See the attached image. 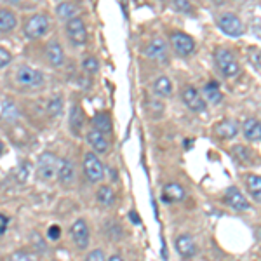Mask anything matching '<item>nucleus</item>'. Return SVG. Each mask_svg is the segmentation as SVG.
<instances>
[{
  "label": "nucleus",
  "instance_id": "obj_32",
  "mask_svg": "<svg viewBox=\"0 0 261 261\" xmlns=\"http://www.w3.org/2000/svg\"><path fill=\"white\" fill-rule=\"evenodd\" d=\"M11 61H12V54L7 49L0 47V68H6V66H9Z\"/></svg>",
  "mask_w": 261,
  "mask_h": 261
},
{
  "label": "nucleus",
  "instance_id": "obj_16",
  "mask_svg": "<svg viewBox=\"0 0 261 261\" xmlns=\"http://www.w3.org/2000/svg\"><path fill=\"white\" fill-rule=\"evenodd\" d=\"M187 197V192L179 183H167L162 190V200L171 204V202H181Z\"/></svg>",
  "mask_w": 261,
  "mask_h": 261
},
{
  "label": "nucleus",
  "instance_id": "obj_8",
  "mask_svg": "<svg viewBox=\"0 0 261 261\" xmlns=\"http://www.w3.org/2000/svg\"><path fill=\"white\" fill-rule=\"evenodd\" d=\"M66 32H68V37L73 44L82 45L87 42V28L79 16H75V18H71L70 21H66Z\"/></svg>",
  "mask_w": 261,
  "mask_h": 261
},
{
  "label": "nucleus",
  "instance_id": "obj_15",
  "mask_svg": "<svg viewBox=\"0 0 261 261\" xmlns=\"http://www.w3.org/2000/svg\"><path fill=\"white\" fill-rule=\"evenodd\" d=\"M58 179L65 188H70L75 183V166L71 164L68 159H63L58 167Z\"/></svg>",
  "mask_w": 261,
  "mask_h": 261
},
{
  "label": "nucleus",
  "instance_id": "obj_12",
  "mask_svg": "<svg viewBox=\"0 0 261 261\" xmlns=\"http://www.w3.org/2000/svg\"><path fill=\"white\" fill-rule=\"evenodd\" d=\"M181 98H183V103L187 105V107L190 108L192 112H204L205 110L204 99L200 98V94L197 92L195 87H192V86L185 87Z\"/></svg>",
  "mask_w": 261,
  "mask_h": 261
},
{
  "label": "nucleus",
  "instance_id": "obj_36",
  "mask_svg": "<svg viewBox=\"0 0 261 261\" xmlns=\"http://www.w3.org/2000/svg\"><path fill=\"white\" fill-rule=\"evenodd\" d=\"M47 235H49V239L50 241H58V239L61 237V228L58 225H53L49 228V231H47Z\"/></svg>",
  "mask_w": 261,
  "mask_h": 261
},
{
  "label": "nucleus",
  "instance_id": "obj_14",
  "mask_svg": "<svg viewBox=\"0 0 261 261\" xmlns=\"http://www.w3.org/2000/svg\"><path fill=\"white\" fill-rule=\"evenodd\" d=\"M145 54L148 58H151L153 61L159 63H166L167 61V45L162 39H153L146 45Z\"/></svg>",
  "mask_w": 261,
  "mask_h": 261
},
{
  "label": "nucleus",
  "instance_id": "obj_10",
  "mask_svg": "<svg viewBox=\"0 0 261 261\" xmlns=\"http://www.w3.org/2000/svg\"><path fill=\"white\" fill-rule=\"evenodd\" d=\"M225 202L230 205L231 209H235V211H239V213L247 211V209H249V202H247V199L244 197V193L239 190L237 187H230L228 190H226Z\"/></svg>",
  "mask_w": 261,
  "mask_h": 261
},
{
  "label": "nucleus",
  "instance_id": "obj_23",
  "mask_svg": "<svg viewBox=\"0 0 261 261\" xmlns=\"http://www.w3.org/2000/svg\"><path fill=\"white\" fill-rule=\"evenodd\" d=\"M92 127H94V130H99L101 134L112 133V120H110V117L105 115V113H98V115L92 119Z\"/></svg>",
  "mask_w": 261,
  "mask_h": 261
},
{
  "label": "nucleus",
  "instance_id": "obj_37",
  "mask_svg": "<svg viewBox=\"0 0 261 261\" xmlns=\"http://www.w3.org/2000/svg\"><path fill=\"white\" fill-rule=\"evenodd\" d=\"M7 225H9V218H7L6 214H0V235L6 233Z\"/></svg>",
  "mask_w": 261,
  "mask_h": 261
},
{
  "label": "nucleus",
  "instance_id": "obj_34",
  "mask_svg": "<svg viewBox=\"0 0 261 261\" xmlns=\"http://www.w3.org/2000/svg\"><path fill=\"white\" fill-rule=\"evenodd\" d=\"M86 261H107V258H105V252L101 249H94L86 256Z\"/></svg>",
  "mask_w": 261,
  "mask_h": 261
},
{
  "label": "nucleus",
  "instance_id": "obj_3",
  "mask_svg": "<svg viewBox=\"0 0 261 261\" xmlns=\"http://www.w3.org/2000/svg\"><path fill=\"white\" fill-rule=\"evenodd\" d=\"M58 167H60V159L56 157L50 151H45L39 157V162H37V172H39V178L50 181L56 178L58 174Z\"/></svg>",
  "mask_w": 261,
  "mask_h": 261
},
{
  "label": "nucleus",
  "instance_id": "obj_40",
  "mask_svg": "<svg viewBox=\"0 0 261 261\" xmlns=\"http://www.w3.org/2000/svg\"><path fill=\"white\" fill-rule=\"evenodd\" d=\"M108 261H124V259H122L119 254H113V256H110V259Z\"/></svg>",
  "mask_w": 261,
  "mask_h": 261
},
{
  "label": "nucleus",
  "instance_id": "obj_26",
  "mask_svg": "<svg viewBox=\"0 0 261 261\" xmlns=\"http://www.w3.org/2000/svg\"><path fill=\"white\" fill-rule=\"evenodd\" d=\"M96 199L101 205H107V207H110V205L115 204V193L110 187H101L98 193H96Z\"/></svg>",
  "mask_w": 261,
  "mask_h": 261
},
{
  "label": "nucleus",
  "instance_id": "obj_38",
  "mask_svg": "<svg viewBox=\"0 0 261 261\" xmlns=\"http://www.w3.org/2000/svg\"><path fill=\"white\" fill-rule=\"evenodd\" d=\"M11 261H32V258L27 252H16V254H12Z\"/></svg>",
  "mask_w": 261,
  "mask_h": 261
},
{
  "label": "nucleus",
  "instance_id": "obj_4",
  "mask_svg": "<svg viewBox=\"0 0 261 261\" xmlns=\"http://www.w3.org/2000/svg\"><path fill=\"white\" fill-rule=\"evenodd\" d=\"M14 81L23 87H39L44 84V73L32 66H19L14 71Z\"/></svg>",
  "mask_w": 261,
  "mask_h": 261
},
{
  "label": "nucleus",
  "instance_id": "obj_41",
  "mask_svg": "<svg viewBox=\"0 0 261 261\" xmlns=\"http://www.w3.org/2000/svg\"><path fill=\"white\" fill-rule=\"evenodd\" d=\"M4 153V143H2V140H0V155Z\"/></svg>",
  "mask_w": 261,
  "mask_h": 261
},
{
  "label": "nucleus",
  "instance_id": "obj_39",
  "mask_svg": "<svg viewBox=\"0 0 261 261\" xmlns=\"http://www.w3.org/2000/svg\"><path fill=\"white\" fill-rule=\"evenodd\" d=\"M129 218H130V220H133V223H136V225H138V223H140V218H138L136 216V213H129Z\"/></svg>",
  "mask_w": 261,
  "mask_h": 261
},
{
  "label": "nucleus",
  "instance_id": "obj_29",
  "mask_svg": "<svg viewBox=\"0 0 261 261\" xmlns=\"http://www.w3.org/2000/svg\"><path fill=\"white\" fill-rule=\"evenodd\" d=\"M47 113L53 119H56V117H60L63 113V98H60V96H56V98H53L49 101L47 105Z\"/></svg>",
  "mask_w": 261,
  "mask_h": 261
},
{
  "label": "nucleus",
  "instance_id": "obj_13",
  "mask_svg": "<svg viewBox=\"0 0 261 261\" xmlns=\"http://www.w3.org/2000/svg\"><path fill=\"white\" fill-rule=\"evenodd\" d=\"M45 56H47L50 66H54V68H60V66L65 65V50H63V45L58 40L49 42L47 49H45Z\"/></svg>",
  "mask_w": 261,
  "mask_h": 261
},
{
  "label": "nucleus",
  "instance_id": "obj_22",
  "mask_svg": "<svg viewBox=\"0 0 261 261\" xmlns=\"http://www.w3.org/2000/svg\"><path fill=\"white\" fill-rule=\"evenodd\" d=\"M56 14L60 16V19H65V21H70L71 18L79 14V7L71 2H61L60 6L56 7Z\"/></svg>",
  "mask_w": 261,
  "mask_h": 261
},
{
  "label": "nucleus",
  "instance_id": "obj_31",
  "mask_svg": "<svg viewBox=\"0 0 261 261\" xmlns=\"http://www.w3.org/2000/svg\"><path fill=\"white\" fill-rule=\"evenodd\" d=\"M82 68L86 71H89V73H96L99 68V63L96 58H86V60L82 61Z\"/></svg>",
  "mask_w": 261,
  "mask_h": 261
},
{
  "label": "nucleus",
  "instance_id": "obj_30",
  "mask_svg": "<svg viewBox=\"0 0 261 261\" xmlns=\"http://www.w3.org/2000/svg\"><path fill=\"white\" fill-rule=\"evenodd\" d=\"M231 153H233V157L237 159L239 162H247L251 159V153L247 151V148H244V146H233Z\"/></svg>",
  "mask_w": 261,
  "mask_h": 261
},
{
  "label": "nucleus",
  "instance_id": "obj_21",
  "mask_svg": "<svg viewBox=\"0 0 261 261\" xmlns=\"http://www.w3.org/2000/svg\"><path fill=\"white\" fill-rule=\"evenodd\" d=\"M153 92L161 98H169L172 94V82L167 77H159L153 82Z\"/></svg>",
  "mask_w": 261,
  "mask_h": 261
},
{
  "label": "nucleus",
  "instance_id": "obj_33",
  "mask_svg": "<svg viewBox=\"0 0 261 261\" xmlns=\"http://www.w3.org/2000/svg\"><path fill=\"white\" fill-rule=\"evenodd\" d=\"M172 4H174L176 9L181 11V12H192L190 0H172Z\"/></svg>",
  "mask_w": 261,
  "mask_h": 261
},
{
  "label": "nucleus",
  "instance_id": "obj_7",
  "mask_svg": "<svg viewBox=\"0 0 261 261\" xmlns=\"http://www.w3.org/2000/svg\"><path fill=\"white\" fill-rule=\"evenodd\" d=\"M171 45L179 56H190V54L195 50V40L192 39L190 35L183 32H174L171 35Z\"/></svg>",
  "mask_w": 261,
  "mask_h": 261
},
{
  "label": "nucleus",
  "instance_id": "obj_24",
  "mask_svg": "<svg viewBox=\"0 0 261 261\" xmlns=\"http://www.w3.org/2000/svg\"><path fill=\"white\" fill-rule=\"evenodd\" d=\"M216 133L220 134L221 138H225V140H230V138H235L239 133V127L235 122L231 120H223L220 125L216 127Z\"/></svg>",
  "mask_w": 261,
  "mask_h": 261
},
{
  "label": "nucleus",
  "instance_id": "obj_18",
  "mask_svg": "<svg viewBox=\"0 0 261 261\" xmlns=\"http://www.w3.org/2000/svg\"><path fill=\"white\" fill-rule=\"evenodd\" d=\"M87 141L91 143V146L98 151V153H107L108 151V140L99 130H89V133H87Z\"/></svg>",
  "mask_w": 261,
  "mask_h": 261
},
{
  "label": "nucleus",
  "instance_id": "obj_6",
  "mask_svg": "<svg viewBox=\"0 0 261 261\" xmlns=\"http://www.w3.org/2000/svg\"><path fill=\"white\" fill-rule=\"evenodd\" d=\"M218 24H220L221 32L226 33L228 37H241L244 33V24L241 18L233 12H226L223 14L220 19H218Z\"/></svg>",
  "mask_w": 261,
  "mask_h": 261
},
{
  "label": "nucleus",
  "instance_id": "obj_5",
  "mask_svg": "<svg viewBox=\"0 0 261 261\" xmlns=\"http://www.w3.org/2000/svg\"><path fill=\"white\" fill-rule=\"evenodd\" d=\"M84 174L91 183H99L105 178V167L99 159L96 157V153H91V151L86 153V157H84Z\"/></svg>",
  "mask_w": 261,
  "mask_h": 261
},
{
  "label": "nucleus",
  "instance_id": "obj_25",
  "mask_svg": "<svg viewBox=\"0 0 261 261\" xmlns=\"http://www.w3.org/2000/svg\"><path fill=\"white\" fill-rule=\"evenodd\" d=\"M204 94H205V98H207L209 103H213V105H218L223 101V94H221V91L218 89L216 82H209L207 86L204 87Z\"/></svg>",
  "mask_w": 261,
  "mask_h": 261
},
{
  "label": "nucleus",
  "instance_id": "obj_28",
  "mask_svg": "<svg viewBox=\"0 0 261 261\" xmlns=\"http://www.w3.org/2000/svg\"><path fill=\"white\" fill-rule=\"evenodd\" d=\"M247 188H249L251 195L254 197V200L259 202V199H261V178L258 174L247 176Z\"/></svg>",
  "mask_w": 261,
  "mask_h": 261
},
{
  "label": "nucleus",
  "instance_id": "obj_9",
  "mask_svg": "<svg viewBox=\"0 0 261 261\" xmlns=\"http://www.w3.org/2000/svg\"><path fill=\"white\" fill-rule=\"evenodd\" d=\"M71 237H73V242L79 249H86L89 246V226L84 220H77L71 225V230H70Z\"/></svg>",
  "mask_w": 261,
  "mask_h": 261
},
{
  "label": "nucleus",
  "instance_id": "obj_1",
  "mask_svg": "<svg viewBox=\"0 0 261 261\" xmlns=\"http://www.w3.org/2000/svg\"><path fill=\"white\" fill-rule=\"evenodd\" d=\"M214 60H216V65L220 71L225 77L233 79L241 73V65H239L237 58L233 56V53L225 47H218L216 53H214Z\"/></svg>",
  "mask_w": 261,
  "mask_h": 261
},
{
  "label": "nucleus",
  "instance_id": "obj_19",
  "mask_svg": "<svg viewBox=\"0 0 261 261\" xmlns=\"http://www.w3.org/2000/svg\"><path fill=\"white\" fill-rule=\"evenodd\" d=\"M16 28V14L11 9H0V32H11Z\"/></svg>",
  "mask_w": 261,
  "mask_h": 261
},
{
  "label": "nucleus",
  "instance_id": "obj_35",
  "mask_svg": "<svg viewBox=\"0 0 261 261\" xmlns=\"http://www.w3.org/2000/svg\"><path fill=\"white\" fill-rule=\"evenodd\" d=\"M249 58H251V63H252V66L256 68V71H259V50L252 47L249 50Z\"/></svg>",
  "mask_w": 261,
  "mask_h": 261
},
{
  "label": "nucleus",
  "instance_id": "obj_27",
  "mask_svg": "<svg viewBox=\"0 0 261 261\" xmlns=\"http://www.w3.org/2000/svg\"><path fill=\"white\" fill-rule=\"evenodd\" d=\"M2 119L7 122H16L19 119V110L12 101H4L2 103Z\"/></svg>",
  "mask_w": 261,
  "mask_h": 261
},
{
  "label": "nucleus",
  "instance_id": "obj_20",
  "mask_svg": "<svg viewBox=\"0 0 261 261\" xmlns=\"http://www.w3.org/2000/svg\"><path fill=\"white\" fill-rule=\"evenodd\" d=\"M82 125H84V113L81 110L79 105H73L70 110V127H71V133L75 134H81L82 130Z\"/></svg>",
  "mask_w": 261,
  "mask_h": 261
},
{
  "label": "nucleus",
  "instance_id": "obj_11",
  "mask_svg": "<svg viewBox=\"0 0 261 261\" xmlns=\"http://www.w3.org/2000/svg\"><path fill=\"white\" fill-rule=\"evenodd\" d=\"M176 251L179 252L181 258L185 259H190L193 256L197 254V246H195V241L190 233H181L178 239H176Z\"/></svg>",
  "mask_w": 261,
  "mask_h": 261
},
{
  "label": "nucleus",
  "instance_id": "obj_17",
  "mask_svg": "<svg viewBox=\"0 0 261 261\" xmlns=\"http://www.w3.org/2000/svg\"><path fill=\"white\" fill-rule=\"evenodd\" d=\"M242 133L252 143H258L261 140V124L258 119H247L242 125Z\"/></svg>",
  "mask_w": 261,
  "mask_h": 261
},
{
  "label": "nucleus",
  "instance_id": "obj_42",
  "mask_svg": "<svg viewBox=\"0 0 261 261\" xmlns=\"http://www.w3.org/2000/svg\"><path fill=\"white\" fill-rule=\"evenodd\" d=\"M6 2H9V4H19L21 0H6Z\"/></svg>",
  "mask_w": 261,
  "mask_h": 261
},
{
  "label": "nucleus",
  "instance_id": "obj_2",
  "mask_svg": "<svg viewBox=\"0 0 261 261\" xmlns=\"http://www.w3.org/2000/svg\"><path fill=\"white\" fill-rule=\"evenodd\" d=\"M47 30H49V18L45 14H33L23 24L24 35L30 40H37L40 37H44Z\"/></svg>",
  "mask_w": 261,
  "mask_h": 261
}]
</instances>
